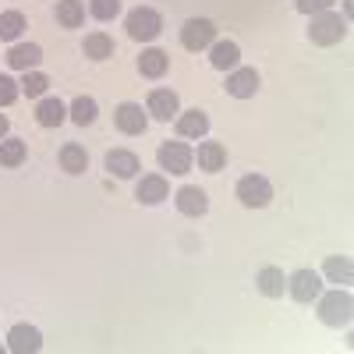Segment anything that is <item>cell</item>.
<instances>
[{
  "instance_id": "27",
  "label": "cell",
  "mask_w": 354,
  "mask_h": 354,
  "mask_svg": "<svg viewBox=\"0 0 354 354\" xmlns=\"http://www.w3.org/2000/svg\"><path fill=\"white\" fill-rule=\"evenodd\" d=\"M21 28H25V18H21L18 11L0 15V39H18V36H21Z\"/></svg>"
},
{
  "instance_id": "7",
  "label": "cell",
  "mask_w": 354,
  "mask_h": 354,
  "mask_svg": "<svg viewBox=\"0 0 354 354\" xmlns=\"http://www.w3.org/2000/svg\"><path fill=\"white\" fill-rule=\"evenodd\" d=\"M287 290L294 294V301H312L322 294V280L315 270H298L290 280H287Z\"/></svg>"
},
{
  "instance_id": "18",
  "label": "cell",
  "mask_w": 354,
  "mask_h": 354,
  "mask_svg": "<svg viewBox=\"0 0 354 354\" xmlns=\"http://www.w3.org/2000/svg\"><path fill=\"white\" fill-rule=\"evenodd\" d=\"M177 131H181L185 138H198V135L209 131V117H205L202 110H188V113L177 117Z\"/></svg>"
},
{
  "instance_id": "9",
  "label": "cell",
  "mask_w": 354,
  "mask_h": 354,
  "mask_svg": "<svg viewBox=\"0 0 354 354\" xmlns=\"http://www.w3.org/2000/svg\"><path fill=\"white\" fill-rule=\"evenodd\" d=\"M8 347L15 351V354H32V351H39L43 347V337H39V330L36 326H15L11 333H8Z\"/></svg>"
},
{
  "instance_id": "32",
  "label": "cell",
  "mask_w": 354,
  "mask_h": 354,
  "mask_svg": "<svg viewBox=\"0 0 354 354\" xmlns=\"http://www.w3.org/2000/svg\"><path fill=\"white\" fill-rule=\"evenodd\" d=\"M333 8V0H298V11L301 15H322V11H330Z\"/></svg>"
},
{
  "instance_id": "5",
  "label": "cell",
  "mask_w": 354,
  "mask_h": 354,
  "mask_svg": "<svg viewBox=\"0 0 354 354\" xmlns=\"http://www.w3.org/2000/svg\"><path fill=\"white\" fill-rule=\"evenodd\" d=\"M156 156H160V167L170 170V174H188L192 163H195V153L188 149L185 142H163Z\"/></svg>"
},
{
  "instance_id": "10",
  "label": "cell",
  "mask_w": 354,
  "mask_h": 354,
  "mask_svg": "<svg viewBox=\"0 0 354 354\" xmlns=\"http://www.w3.org/2000/svg\"><path fill=\"white\" fill-rule=\"evenodd\" d=\"M255 88H259V75H255V68H238V71L227 78V93H230V96H238V100L255 96Z\"/></svg>"
},
{
  "instance_id": "4",
  "label": "cell",
  "mask_w": 354,
  "mask_h": 354,
  "mask_svg": "<svg viewBox=\"0 0 354 354\" xmlns=\"http://www.w3.org/2000/svg\"><path fill=\"white\" fill-rule=\"evenodd\" d=\"M238 198L248 205V209H262V205H270L273 188H270V181H266V177L248 174V177H241V181H238Z\"/></svg>"
},
{
  "instance_id": "2",
  "label": "cell",
  "mask_w": 354,
  "mask_h": 354,
  "mask_svg": "<svg viewBox=\"0 0 354 354\" xmlns=\"http://www.w3.org/2000/svg\"><path fill=\"white\" fill-rule=\"evenodd\" d=\"M351 308H354V301H351L347 290H330L326 298H322V305H319V319L326 322V326H347Z\"/></svg>"
},
{
  "instance_id": "24",
  "label": "cell",
  "mask_w": 354,
  "mask_h": 354,
  "mask_svg": "<svg viewBox=\"0 0 354 354\" xmlns=\"http://www.w3.org/2000/svg\"><path fill=\"white\" fill-rule=\"evenodd\" d=\"M85 57H93V61H106V57H113V39L103 36V32L85 36Z\"/></svg>"
},
{
  "instance_id": "11",
  "label": "cell",
  "mask_w": 354,
  "mask_h": 354,
  "mask_svg": "<svg viewBox=\"0 0 354 354\" xmlns=\"http://www.w3.org/2000/svg\"><path fill=\"white\" fill-rule=\"evenodd\" d=\"M167 177H160V174H149V177H142L138 181V188H135V195H138V202H145V205H156V202H163L167 198Z\"/></svg>"
},
{
  "instance_id": "6",
  "label": "cell",
  "mask_w": 354,
  "mask_h": 354,
  "mask_svg": "<svg viewBox=\"0 0 354 354\" xmlns=\"http://www.w3.org/2000/svg\"><path fill=\"white\" fill-rule=\"evenodd\" d=\"M213 39H216V25L209 18H188L185 28H181V43L188 50H205Z\"/></svg>"
},
{
  "instance_id": "23",
  "label": "cell",
  "mask_w": 354,
  "mask_h": 354,
  "mask_svg": "<svg viewBox=\"0 0 354 354\" xmlns=\"http://www.w3.org/2000/svg\"><path fill=\"white\" fill-rule=\"evenodd\" d=\"M61 167L68 170V174H82L85 167H88V153L82 149V145H75V142H68L64 149H61Z\"/></svg>"
},
{
  "instance_id": "21",
  "label": "cell",
  "mask_w": 354,
  "mask_h": 354,
  "mask_svg": "<svg viewBox=\"0 0 354 354\" xmlns=\"http://www.w3.org/2000/svg\"><path fill=\"white\" fill-rule=\"evenodd\" d=\"M213 68H220V71H227V68H238V61H241V50H238V43H230V39H223V43H216L213 46Z\"/></svg>"
},
{
  "instance_id": "8",
  "label": "cell",
  "mask_w": 354,
  "mask_h": 354,
  "mask_svg": "<svg viewBox=\"0 0 354 354\" xmlns=\"http://www.w3.org/2000/svg\"><path fill=\"white\" fill-rule=\"evenodd\" d=\"M113 124L121 128L124 135H142L149 121H145L142 106H135V103H121V106H117V113H113Z\"/></svg>"
},
{
  "instance_id": "26",
  "label": "cell",
  "mask_w": 354,
  "mask_h": 354,
  "mask_svg": "<svg viewBox=\"0 0 354 354\" xmlns=\"http://www.w3.org/2000/svg\"><path fill=\"white\" fill-rule=\"evenodd\" d=\"M21 160H25V142L21 138H0V163L18 167Z\"/></svg>"
},
{
  "instance_id": "17",
  "label": "cell",
  "mask_w": 354,
  "mask_h": 354,
  "mask_svg": "<svg viewBox=\"0 0 354 354\" xmlns=\"http://www.w3.org/2000/svg\"><path fill=\"white\" fill-rule=\"evenodd\" d=\"M223 163H227V149H223L220 142H202L198 145V167L202 170L216 174V170H223Z\"/></svg>"
},
{
  "instance_id": "1",
  "label": "cell",
  "mask_w": 354,
  "mask_h": 354,
  "mask_svg": "<svg viewBox=\"0 0 354 354\" xmlns=\"http://www.w3.org/2000/svg\"><path fill=\"white\" fill-rule=\"evenodd\" d=\"M344 36H347V21H344L340 15L322 11V15H315V18H312L308 39H312L315 46H333V43H340Z\"/></svg>"
},
{
  "instance_id": "33",
  "label": "cell",
  "mask_w": 354,
  "mask_h": 354,
  "mask_svg": "<svg viewBox=\"0 0 354 354\" xmlns=\"http://www.w3.org/2000/svg\"><path fill=\"white\" fill-rule=\"evenodd\" d=\"M4 135H8V117L0 113V138H4Z\"/></svg>"
},
{
  "instance_id": "13",
  "label": "cell",
  "mask_w": 354,
  "mask_h": 354,
  "mask_svg": "<svg viewBox=\"0 0 354 354\" xmlns=\"http://www.w3.org/2000/svg\"><path fill=\"white\" fill-rule=\"evenodd\" d=\"M177 93H170V88H156V93L149 96V113L160 117V121H170V117L177 113Z\"/></svg>"
},
{
  "instance_id": "14",
  "label": "cell",
  "mask_w": 354,
  "mask_h": 354,
  "mask_svg": "<svg viewBox=\"0 0 354 354\" xmlns=\"http://www.w3.org/2000/svg\"><path fill=\"white\" fill-rule=\"evenodd\" d=\"M106 170L117 174V177H135L138 174V156L128 153V149H113V153H106Z\"/></svg>"
},
{
  "instance_id": "29",
  "label": "cell",
  "mask_w": 354,
  "mask_h": 354,
  "mask_svg": "<svg viewBox=\"0 0 354 354\" xmlns=\"http://www.w3.org/2000/svg\"><path fill=\"white\" fill-rule=\"evenodd\" d=\"M46 85H50L46 75H39V71L28 75V71H25V78H21V93H25V96H43V93H46Z\"/></svg>"
},
{
  "instance_id": "30",
  "label": "cell",
  "mask_w": 354,
  "mask_h": 354,
  "mask_svg": "<svg viewBox=\"0 0 354 354\" xmlns=\"http://www.w3.org/2000/svg\"><path fill=\"white\" fill-rule=\"evenodd\" d=\"M88 11H93V18H100V21H110V18H117V11H121V0H93Z\"/></svg>"
},
{
  "instance_id": "31",
  "label": "cell",
  "mask_w": 354,
  "mask_h": 354,
  "mask_svg": "<svg viewBox=\"0 0 354 354\" xmlns=\"http://www.w3.org/2000/svg\"><path fill=\"white\" fill-rule=\"evenodd\" d=\"M15 96H18V82H11L8 75H0V106L15 103Z\"/></svg>"
},
{
  "instance_id": "20",
  "label": "cell",
  "mask_w": 354,
  "mask_h": 354,
  "mask_svg": "<svg viewBox=\"0 0 354 354\" xmlns=\"http://www.w3.org/2000/svg\"><path fill=\"white\" fill-rule=\"evenodd\" d=\"M64 117H68V110H64V103H61V100H43V103L36 106V121H39L43 128H57V124H64Z\"/></svg>"
},
{
  "instance_id": "3",
  "label": "cell",
  "mask_w": 354,
  "mask_h": 354,
  "mask_svg": "<svg viewBox=\"0 0 354 354\" xmlns=\"http://www.w3.org/2000/svg\"><path fill=\"white\" fill-rule=\"evenodd\" d=\"M160 28H163V18L153 11V8H135L128 15V36L131 39H142V43H149L160 36Z\"/></svg>"
},
{
  "instance_id": "28",
  "label": "cell",
  "mask_w": 354,
  "mask_h": 354,
  "mask_svg": "<svg viewBox=\"0 0 354 354\" xmlns=\"http://www.w3.org/2000/svg\"><path fill=\"white\" fill-rule=\"evenodd\" d=\"M351 273H354L351 259H326V277H330V280H337V283H351Z\"/></svg>"
},
{
  "instance_id": "16",
  "label": "cell",
  "mask_w": 354,
  "mask_h": 354,
  "mask_svg": "<svg viewBox=\"0 0 354 354\" xmlns=\"http://www.w3.org/2000/svg\"><path fill=\"white\" fill-rule=\"evenodd\" d=\"M167 68H170V57H167L163 50H145V53L138 57V71H142L145 78H163Z\"/></svg>"
},
{
  "instance_id": "19",
  "label": "cell",
  "mask_w": 354,
  "mask_h": 354,
  "mask_svg": "<svg viewBox=\"0 0 354 354\" xmlns=\"http://www.w3.org/2000/svg\"><path fill=\"white\" fill-rule=\"evenodd\" d=\"M255 283H259V290L266 294V298H280V294H283V287H287V280H283V270H277V266H266V270L255 277Z\"/></svg>"
},
{
  "instance_id": "25",
  "label": "cell",
  "mask_w": 354,
  "mask_h": 354,
  "mask_svg": "<svg viewBox=\"0 0 354 354\" xmlns=\"http://www.w3.org/2000/svg\"><path fill=\"white\" fill-rule=\"evenodd\" d=\"M71 121L82 124V128L93 124V121H96V100H93V96H78V100L71 103Z\"/></svg>"
},
{
  "instance_id": "15",
  "label": "cell",
  "mask_w": 354,
  "mask_h": 354,
  "mask_svg": "<svg viewBox=\"0 0 354 354\" xmlns=\"http://www.w3.org/2000/svg\"><path fill=\"white\" fill-rule=\"evenodd\" d=\"M39 61H43V50H39L36 43H18V46L8 53V64L18 68V71H28V68L39 64Z\"/></svg>"
},
{
  "instance_id": "12",
  "label": "cell",
  "mask_w": 354,
  "mask_h": 354,
  "mask_svg": "<svg viewBox=\"0 0 354 354\" xmlns=\"http://www.w3.org/2000/svg\"><path fill=\"white\" fill-rule=\"evenodd\" d=\"M177 209H181L185 216H202L205 209H209V198H205V192L202 188H181L177 192Z\"/></svg>"
},
{
  "instance_id": "22",
  "label": "cell",
  "mask_w": 354,
  "mask_h": 354,
  "mask_svg": "<svg viewBox=\"0 0 354 354\" xmlns=\"http://www.w3.org/2000/svg\"><path fill=\"white\" fill-rule=\"evenodd\" d=\"M57 21L64 28H78L85 21V4L82 0H61V4H57Z\"/></svg>"
}]
</instances>
